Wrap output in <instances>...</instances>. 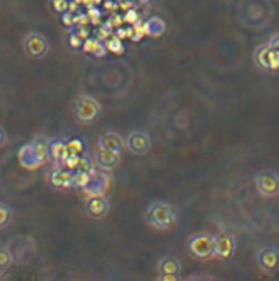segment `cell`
<instances>
[{
    "label": "cell",
    "instance_id": "1",
    "mask_svg": "<svg viewBox=\"0 0 279 281\" xmlns=\"http://www.w3.org/2000/svg\"><path fill=\"white\" fill-rule=\"evenodd\" d=\"M146 220L157 229H168L176 220V213L171 205L163 201H157L148 207Z\"/></svg>",
    "mask_w": 279,
    "mask_h": 281
},
{
    "label": "cell",
    "instance_id": "2",
    "mask_svg": "<svg viewBox=\"0 0 279 281\" xmlns=\"http://www.w3.org/2000/svg\"><path fill=\"white\" fill-rule=\"evenodd\" d=\"M189 251L197 258L204 259L215 254V236L195 234L189 239Z\"/></svg>",
    "mask_w": 279,
    "mask_h": 281
},
{
    "label": "cell",
    "instance_id": "3",
    "mask_svg": "<svg viewBox=\"0 0 279 281\" xmlns=\"http://www.w3.org/2000/svg\"><path fill=\"white\" fill-rule=\"evenodd\" d=\"M24 51L29 58L39 59L45 57L49 52V41L41 33L32 32L28 33L24 39Z\"/></svg>",
    "mask_w": 279,
    "mask_h": 281
},
{
    "label": "cell",
    "instance_id": "4",
    "mask_svg": "<svg viewBox=\"0 0 279 281\" xmlns=\"http://www.w3.org/2000/svg\"><path fill=\"white\" fill-rule=\"evenodd\" d=\"M74 112L77 118L83 123H90L98 118L100 112L99 102L94 100L93 98L83 96L77 99L74 105Z\"/></svg>",
    "mask_w": 279,
    "mask_h": 281
},
{
    "label": "cell",
    "instance_id": "5",
    "mask_svg": "<svg viewBox=\"0 0 279 281\" xmlns=\"http://www.w3.org/2000/svg\"><path fill=\"white\" fill-rule=\"evenodd\" d=\"M8 248L12 252L14 261L23 262V264L31 259L32 252H33L32 241L28 236H18L11 242V246Z\"/></svg>",
    "mask_w": 279,
    "mask_h": 281
},
{
    "label": "cell",
    "instance_id": "6",
    "mask_svg": "<svg viewBox=\"0 0 279 281\" xmlns=\"http://www.w3.org/2000/svg\"><path fill=\"white\" fill-rule=\"evenodd\" d=\"M256 184L258 191L264 197H272L279 193V178L274 172L270 171L260 172L256 177Z\"/></svg>",
    "mask_w": 279,
    "mask_h": 281
},
{
    "label": "cell",
    "instance_id": "7",
    "mask_svg": "<svg viewBox=\"0 0 279 281\" xmlns=\"http://www.w3.org/2000/svg\"><path fill=\"white\" fill-rule=\"evenodd\" d=\"M127 149L137 155L146 154L151 147V139L148 134L140 131L130 133L126 139Z\"/></svg>",
    "mask_w": 279,
    "mask_h": 281
},
{
    "label": "cell",
    "instance_id": "8",
    "mask_svg": "<svg viewBox=\"0 0 279 281\" xmlns=\"http://www.w3.org/2000/svg\"><path fill=\"white\" fill-rule=\"evenodd\" d=\"M258 262L264 272L271 273L279 267V252L276 248H264L258 254Z\"/></svg>",
    "mask_w": 279,
    "mask_h": 281
},
{
    "label": "cell",
    "instance_id": "9",
    "mask_svg": "<svg viewBox=\"0 0 279 281\" xmlns=\"http://www.w3.org/2000/svg\"><path fill=\"white\" fill-rule=\"evenodd\" d=\"M234 251V239L230 234L215 236V254L222 259L232 256Z\"/></svg>",
    "mask_w": 279,
    "mask_h": 281
},
{
    "label": "cell",
    "instance_id": "10",
    "mask_svg": "<svg viewBox=\"0 0 279 281\" xmlns=\"http://www.w3.org/2000/svg\"><path fill=\"white\" fill-rule=\"evenodd\" d=\"M180 262L179 260L173 256H165L159 262V272L162 274L163 280H177L178 278L174 277L180 273Z\"/></svg>",
    "mask_w": 279,
    "mask_h": 281
},
{
    "label": "cell",
    "instance_id": "11",
    "mask_svg": "<svg viewBox=\"0 0 279 281\" xmlns=\"http://www.w3.org/2000/svg\"><path fill=\"white\" fill-rule=\"evenodd\" d=\"M271 50L269 43L263 44V45L258 46L256 52H254V61L258 65L259 69L264 71H270L269 69V52Z\"/></svg>",
    "mask_w": 279,
    "mask_h": 281
},
{
    "label": "cell",
    "instance_id": "12",
    "mask_svg": "<svg viewBox=\"0 0 279 281\" xmlns=\"http://www.w3.org/2000/svg\"><path fill=\"white\" fill-rule=\"evenodd\" d=\"M100 146H102L103 150L118 153L121 149V140L119 135L114 134V133H108V134L103 135L102 139H100Z\"/></svg>",
    "mask_w": 279,
    "mask_h": 281
},
{
    "label": "cell",
    "instance_id": "13",
    "mask_svg": "<svg viewBox=\"0 0 279 281\" xmlns=\"http://www.w3.org/2000/svg\"><path fill=\"white\" fill-rule=\"evenodd\" d=\"M87 211L91 215L96 218L103 217L106 211H108V203L102 199V198H94V199H91L90 203H88Z\"/></svg>",
    "mask_w": 279,
    "mask_h": 281
},
{
    "label": "cell",
    "instance_id": "14",
    "mask_svg": "<svg viewBox=\"0 0 279 281\" xmlns=\"http://www.w3.org/2000/svg\"><path fill=\"white\" fill-rule=\"evenodd\" d=\"M98 159H99L98 161L103 167H113L118 162V153L108 150H102L98 154Z\"/></svg>",
    "mask_w": 279,
    "mask_h": 281
},
{
    "label": "cell",
    "instance_id": "15",
    "mask_svg": "<svg viewBox=\"0 0 279 281\" xmlns=\"http://www.w3.org/2000/svg\"><path fill=\"white\" fill-rule=\"evenodd\" d=\"M13 261L14 259L13 255H12L10 248L0 247V272H4L7 270Z\"/></svg>",
    "mask_w": 279,
    "mask_h": 281
},
{
    "label": "cell",
    "instance_id": "16",
    "mask_svg": "<svg viewBox=\"0 0 279 281\" xmlns=\"http://www.w3.org/2000/svg\"><path fill=\"white\" fill-rule=\"evenodd\" d=\"M11 220V208L0 203V227H5Z\"/></svg>",
    "mask_w": 279,
    "mask_h": 281
},
{
    "label": "cell",
    "instance_id": "17",
    "mask_svg": "<svg viewBox=\"0 0 279 281\" xmlns=\"http://www.w3.org/2000/svg\"><path fill=\"white\" fill-rule=\"evenodd\" d=\"M269 69L270 71L279 70V51L272 47L269 52Z\"/></svg>",
    "mask_w": 279,
    "mask_h": 281
},
{
    "label": "cell",
    "instance_id": "18",
    "mask_svg": "<svg viewBox=\"0 0 279 281\" xmlns=\"http://www.w3.org/2000/svg\"><path fill=\"white\" fill-rule=\"evenodd\" d=\"M268 43L270 44V46H271L272 49H275V50H277V51H279V34L275 35V37H272L271 39L268 41Z\"/></svg>",
    "mask_w": 279,
    "mask_h": 281
},
{
    "label": "cell",
    "instance_id": "19",
    "mask_svg": "<svg viewBox=\"0 0 279 281\" xmlns=\"http://www.w3.org/2000/svg\"><path fill=\"white\" fill-rule=\"evenodd\" d=\"M2 139H4V133H2L1 128H0V144L2 143Z\"/></svg>",
    "mask_w": 279,
    "mask_h": 281
}]
</instances>
